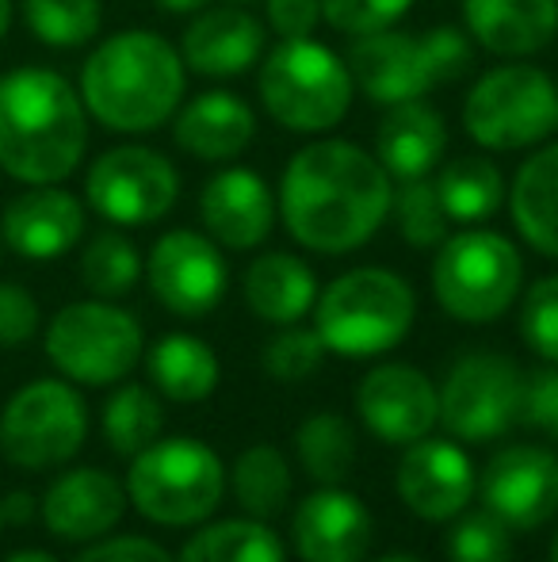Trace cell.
<instances>
[{
	"mask_svg": "<svg viewBox=\"0 0 558 562\" xmlns=\"http://www.w3.org/2000/svg\"><path fill=\"white\" fill-rule=\"evenodd\" d=\"M149 291L176 318H203L226 295L230 268L223 260L215 237H203L195 229H169L157 237L146 260Z\"/></svg>",
	"mask_w": 558,
	"mask_h": 562,
	"instance_id": "5bb4252c",
	"label": "cell"
},
{
	"mask_svg": "<svg viewBox=\"0 0 558 562\" xmlns=\"http://www.w3.org/2000/svg\"><path fill=\"white\" fill-rule=\"evenodd\" d=\"M234 482V497L246 509V517L257 520H276L287 513L291 502V463L276 445H253L238 456L230 471Z\"/></svg>",
	"mask_w": 558,
	"mask_h": 562,
	"instance_id": "4dcf8cb0",
	"label": "cell"
},
{
	"mask_svg": "<svg viewBox=\"0 0 558 562\" xmlns=\"http://www.w3.org/2000/svg\"><path fill=\"white\" fill-rule=\"evenodd\" d=\"M356 414L387 445H413L440 422V391L413 363H379L360 383Z\"/></svg>",
	"mask_w": 558,
	"mask_h": 562,
	"instance_id": "2e32d148",
	"label": "cell"
},
{
	"mask_svg": "<svg viewBox=\"0 0 558 562\" xmlns=\"http://www.w3.org/2000/svg\"><path fill=\"white\" fill-rule=\"evenodd\" d=\"M77 562H172V555L146 536H115V540L92 543Z\"/></svg>",
	"mask_w": 558,
	"mask_h": 562,
	"instance_id": "7bdbcfd3",
	"label": "cell"
},
{
	"mask_svg": "<svg viewBox=\"0 0 558 562\" xmlns=\"http://www.w3.org/2000/svg\"><path fill=\"white\" fill-rule=\"evenodd\" d=\"M478 490L501 525L539 528L558 513V456L547 448L509 445L490 456Z\"/></svg>",
	"mask_w": 558,
	"mask_h": 562,
	"instance_id": "9a60e30c",
	"label": "cell"
},
{
	"mask_svg": "<svg viewBox=\"0 0 558 562\" xmlns=\"http://www.w3.org/2000/svg\"><path fill=\"white\" fill-rule=\"evenodd\" d=\"M164 409L149 386L127 383L104 406V437L115 456H138L153 440H161Z\"/></svg>",
	"mask_w": 558,
	"mask_h": 562,
	"instance_id": "d6a6232c",
	"label": "cell"
},
{
	"mask_svg": "<svg viewBox=\"0 0 558 562\" xmlns=\"http://www.w3.org/2000/svg\"><path fill=\"white\" fill-rule=\"evenodd\" d=\"M390 218H395L402 241H410L413 249H436L447 237V223L452 218L444 215V203L436 195V184L432 180H402L390 195Z\"/></svg>",
	"mask_w": 558,
	"mask_h": 562,
	"instance_id": "d590c367",
	"label": "cell"
},
{
	"mask_svg": "<svg viewBox=\"0 0 558 562\" xmlns=\"http://www.w3.org/2000/svg\"><path fill=\"white\" fill-rule=\"evenodd\" d=\"M89 146V112L73 85L43 66L0 77V169L20 184H61Z\"/></svg>",
	"mask_w": 558,
	"mask_h": 562,
	"instance_id": "7a4b0ae2",
	"label": "cell"
},
{
	"mask_svg": "<svg viewBox=\"0 0 558 562\" xmlns=\"http://www.w3.org/2000/svg\"><path fill=\"white\" fill-rule=\"evenodd\" d=\"M261 104L283 131L321 134L333 131L352 108V74L326 43L280 38L261 66Z\"/></svg>",
	"mask_w": 558,
	"mask_h": 562,
	"instance_id": "52a82bcc",
	"label": "cell"
},
{
	"mask_svg": "<svg viewBox=\"0 0 558 562\" xmlns=\"http://www.w3.org/2000/svg\"><path fill=\"white\" fill-rule=\"evenodd\" d=\"M246 306L269 326H295L318 303V280L295 252H264L246 268L241 280Z\"/></svg>",
	"mask_w": 558,
	"mask_h": 562,
	"instance_id": "484cf974",
	"label": "cell"
},
{
	"mask_svg": "<svg viewBox=\"0 0 558 562\" xmlns=\"http://www.w3.org/2000/svg\"><path fill=\"white\" fill-rule=\"evenodd\" d=\"M149 383L172 402H203L215 394L223 368L207 340L192 334H164L146 356Z\"/></svg>",
	"mask_w": 558,
	"mask_h": 562,
	"instance_id": "83f0119b",
	"label": "cell"
},
{
	"mask_svg": "<svg viewBox=\"0 0 558 562\" xmlns=\"http://www.w3.org/2000/svg\"><path fill=\"white\" fill-rule=\"evenodd\" d=\"M269 27L280 38H306L321 20V0H269Z\"/></svg>",
	"mask_w": 558,
	"mask_h": 562,
	"instance_id": "ee69618b",
	"label": "cell"
},
{
	"mask_svg": "<svg viewBox=\"0 0 558 562\" xmlns=\"http://www.w3.org/2000/svg\"><path fill=\"white\" fill-rule=\"evenodd\" d=\"M180 562H287V551L269 520L234 517L200 528L184 543Z\"/></svg>",
	"mask_w": 558,
	"mask_h": 562,
	"instance_id": "f546056e",
	"label": "cell"
},
{
	"mask_svg": "<svg viewBox=\"0 0 558 562\" xmlns=\"http://www.w3.org/2000/svg\"><path fill=\"white\" fill-rule=\"evenodd\" d=\"M372 540V509L341 486L314 490L291 513V543L303 562H364Z\"/></svg>",
	"mask_w": 558,
	"mask_h": 562,
	"instance_id": "ac0fdd59",
	"label": "cell"
},
{
	"mask_svg": "<svg viewBox=\"0 0 558 562\" xmlns=\"http://www.w3.org/2000/svg\"><path fill=\"white\" fill-rule=\"evenodd\" d=\"M509 211L521 237L544 257H558V146L532 154L509 188Z\"/></svg>",
	"mask_w": 558,
	"mask_h": 562,
	"instance_id": "4316f807",
	"label": "cell"
},
{
	"mask_svg": "<svg viewBox=\"0 0 558 562\" xmlns=\"http://www.w3.org/2000/svg\"><path fill=\"white\" fill-rule=\"evenodd\" d=\"M89 207L115 226H149L172 211L180 172L149 146H115L100 154L84 180Z\"/></svg>",
	"mask_w": 558,
	"mask_h": 562,
	"instance_id": "4fadbf2b",
	"label": "cell"
},
{
	"mask_svg": "<svg viewBox=\"0 0 558 562\" xmlns=\"http://www.w3.org/2000/svg\"><path fill=\"white\" fill-rule=\"evenodd\" d=\"M230 4H249V0H230Z\"/></svg>",
	"mask_w": 558,
	"mask_h": 562,
	"instance_id": "816d5d0a",
	"label": "cell"
},
{
	"mask_svg": "<svg viewBox=\"0 0 558 562\" xmlns=\"http://www.w3.org/2000/svg\"><path fill=\"white\" fill-rule=\"evenodd\" d=\"M295 451L318 486H337L356 467V432L337 409H321L298 425Z\"/></svg>",
	"mask_w": 558,
	"mask_h": 562,
	"instance_id": "1f68e13d",
	"label": "cell"
},
{
	"mask_svg": "<svg viewBox=\"0 0 558 562\" xmlns=\"http://www.w3.org/2000/svg\"><path fill=\"white\" fill-rule=\"evenodd\" d=\"M390 172L379 157L341 138L298 149L283 169L280 215L298 245L341 257L375 237L390 215Z\"/></svg>",
	"mask_w": 558,
	"mask_h": 562,
	"instance_id": "6da1fadb",
	"label": "cell"
},
{
	"mask_svg": "<svg viewBox=\"0 0 558 562\" xmlns=\"http://www.w3.org/2000/svg\"><path fill=\"white\" fill-rule=\"evenodd\" d=\"M264 371L280 383H298V379H310L314 371L321 368L326 360V345H321L318 329H303L295 326H283L276 337L264 345Z\"/></svg>",
	"mask_w": 558,
	"mask_h": 562,
	"instance_id": "8d00e7d4",
	"label": "cell"
},
{
	"mask_svg": "<svg viewBox=\"0 0 558 562\" xmlns=\"http://www.w3.org/2000/svg\"><path fill=\"white\" fill-rule=\"evenodd\" d=\"M447 146L444 115L424 100L390 104L375 131V157L395 180H421L440 165Z\"/></svg>",
	"mask_w": 558,
	"mask_h": 562,
	"instance_id": "d4e9b609",
	"label": "cell"
},
{
	"mask_svg": "<svg viewBox=\"0 0 558 562\" xmlns=\"http://www.w3.org/2000/svg\"><path fill=\"white\" fill-rule=\"evenodd\" d=\"M89 437L84 398L61 379H35L0 414V448L15 467L46 471L81 451Z\"/></svg>",
	"mask_w": 558,
	"mask_h": 562,
	"instance_id": "8fae6325",
	"label": "cell"
},
{
	"mask_svg": "<svg viewBox=\"0 0 558 562\" xmlns=\"http://www.w3.org/2000/svg\"><path fill=\"white\" fill-rule=\"evenodd\" d=\"M31 35L54 50H77L100 35V0H23Z\"/></svg>",
	"mask_w": 558,
	"mask_h": 562,
	"instance_id": "836d02e7",
	"label": "cell"
},
{
	"mask_svg": "<svg viewBox=\"0 0 558 562\" xmlns=\"http://www.w3.org/2000/svg\"><path fill=\"white\" fill-rule=\"evenodd\" d=\"M379 562H424V559H413V555H387V559H379Z\"/></svg>",
	"mask_w": 558,
	"mask_h": 562,
	"instance_id": "681fc988",
	"label": "cell"
},
{
	"mask_svg": "<svg viewBox=\"0 0 558 562\" xmlns=\"http://www.w3.org/2000/svg\"><path fill=\"white\" fill-rule=\"evenodd\" d=\"M226 494V467L203 440L169 437L130 456L127 497L153 525L187 528L207 520Z\"/></svg>",
	"mask_w": 558,
	"mask_h": 562,
	"instance_id": "8992f818",
	"label": "cell"
},
{
	"mask_svg": "<svg viewBox=\"0 0 558 562\" xmlns=\"http://www.w3.org/2000/svg\"><path fill=\"white\" fill-rule=\"evenodd\" d=\"M257 134V115L241 97L223 89L200 92L184 112L176 115L172 138L184 154L200 157V161H234L249 149Z\"/></svg>",
	"mask_w": 558,
	"mask_h": 562,
	"instance_id": "cb8c5ba5",
	"label": "cell"
},
{
	"mask_svg": "<svg viewBox=\"0 0 558 562\" xmlns=\"http://www.w3.org/2000/svg\"><path fill=\"white\" fill-rule=\"evenodd\" d=\"M4 562H58V559L46 555V551H15V555L4 559Z\"/></svg>",
	"mask_w": 558,
	"mask_h": 562,
	"instance_id": "7dc6e473",
	"label": "cell"
},
{
	"mask_svg": "<svg viewBox=\"0 0 558 562\" xmlns=\"http://www.w3.org/2000/svg\"><path fill=\"white\" fill-rule=\"evenodd\" d=\"M184 58L157 31H119L81 69L84 112L115 134H149L169 123L184 97Z\"/></svg>",
	"mask_w": 558,
	"mask_h": 562,
	"instance_id": "3957f363",
	"label": "cell"
},
{
	"mask_svg": "<svg viewBox=\"0 0 558 562\" xmlns=\"http://www.w3.org/2000/svg\"><path fill=\"white\" fill-rule=\"evenodd\" d=\"M447 559L452 562H513L509 525H501L490 509L459 517L455 532L447 536Z\"/></svg>",
	"mask_w": 558,
	"mask_h": 562,
	"instance_id": "74e56055",
	"label": "cell"
},
{
	"mask_svg": "<svg viewBox=\"0 0 558 562\" xmlns=\"http://www.w3.org/2000/svg\"><path fill=\"white\" fill-rule=\"evenodd\" d=\"M8 27H12V0H0V38L8 35Z\"/></svg>",
	"mask_w": 558,
	"mask_h": 562,
	"instance_id": "c3c4849f",
	"label": "cell"
},
{
	"mask_svg": "<svg viewBox=\"0 0 558 562\" xmlns=\"http://www.w3.org/2000/svg\"><path fill=\"white\" fill-rule=\"evenodd\" d=\"M38 334V303L20 283H0V348L27 345Z\"/></svg>",
	"mask_w": 558,
	"mask_h": 562,
	"instance_id": "b9f144b4",
	"label": "cell"
},
{
	"mask_svg": "<svg viewBox=\"0 0 558 562\" xmlns=\"http://www.w3.org/2000/svg\"><path fill=\"white\" fill-rule=\"evenodd\" d=\"M264 54V27L246 8L226 4L207 8L195 15V23L184 31L180 58L200 77H241L261 61Z\"/></svg>",
	"mask_w": 558,
	"mask_h": 562,
	"instance_id": "7402d4cb",
	"label": "cell"
},
{
	"mask_svg": "<svg viewBox=\"0 0 558 562\" xmlns=\"http://www.w3.org/2000/svg\"><path fill=\"white\" fill-rule=\"evenodd\" d=\"M0 517L12 520V525H27V520L35 517V497L15 490V494H8L4 502H0Z\"/></svg>",
	"mask_w": 558,
	"mask_h": 562,
	"instance_id": "f6af8a7d",
	"label": "cell"
},
{
	"mask_svg": "<svg viewBox=\"0 0 558 562\" xmlns=\"http://www.w3.org/2000/svg\"><path fill=\"white\" fill-rule=\"evenodd\" d=\"M463 23L490 54L528 58L555 43L558 0H463Z\"/></svg>",
	"mask_w": 558,
	"mask_h": 562,
	"instance_id": "603a6c76",
	"label": "cell"
},
{
	"mask_svg": "<svg viewBox=\"0 0 558 562\" xmlns=\"http://www.w3.org/2000/svg\"><path fill=\"white\" fill-rule=\"evenodd\" d=\"M463 126L482 149H528L558 131V85L539 66L482 74L463 104Z\"/></svg>",
	"mask_w": 558,
	"mask_h": 562,
	"instance_id": "30bf717a",
	"label": "cell"
},
{
	"mask_svg": "<svg viewBox=\"0 0 558 562\" xmlns=\"http://www.w3.org/2000/svg\"><path fill=\"white\" fill-rule=\"evenodd\" d=\"M153 4L169 15H192V12H203L210 0H153Z\"/></svg>",
	"mask_w": 558,
	"mask_h": 562,
	"instance_id": "bcb514c9",
	"label": "cell"
},
{
	"mask_svg": "<svg viewBox=\"0 0 558 562\" xmlns=\"http://www.w3.org/2000/svg\"><path fill=\"white\" fill-rule=\"evenodd\" d=\"M475 61L467 27L440 23L421 35L410 31H375L360 35L349 50L352 85L364 92L372 104H406V100H424L432 89L463 77Z\"/></svg>",
	"mask_w": 558,
	"mask_h": 562,
	"instance_id": "277c9868",
	"label": "cell"
},
{
	"mask_svg": "<svg viewBox=\"0 0 558 562\" xmlns=\"http://www.w3.org/2000/svg\"><path fill=\"white\" fill-rule=\"evenodd\" d=\"M418 318V295L390 268H352L314 303V329L326 352L372 360L398 348Z\"/></svg>",
	"mask_w": 558,
	"mask_h": 562,
	"instance_id": "5b68a950",
	"label": "cell"
},
{
	"mask_svg": "<svg viewBox=\"0 0 558 562\" xmlns=\"http://www.w3.org/2000/svg\"><path fill=\"white\" fill-rule=\"evenodd\" d=\"M521 337L539 360L558 363V276H544L521 303Z\"/></svg>",
	"mask_w": 558,
	"mask_h": 562,
	"instance_id": "f35d334b",
	"label": "cell"
},
{
	"mask_svg": "<svg viewBox=\"0 0 558 562\" xmlns=\"http://www.w3.org/2000/svg\"><path fill=\"white\" fill-rule=\"evenodd\" d=\"M200 215L207 234L226 249H257L276 226V195L269 180L253 169H223L207 180L200 195Z\"/></svg>",
	"mask_w": 558,
	"mask_h": 562,
	"instance_id": "44dd1931",
	"label": "cell"
},
{
	"mask_svg": "<svg viewBox=\"0 0 558 562\" xmlns=\"http://www.w3.org/2000/svg\"><path fill=\"white\" fill-rule=\"evenodd\" d=\"M84 234V207L73 192L58 184H31L4 203L0 237L12 252L27 260L66 257Z\"/></svg>",
	"mask_w": 558,
	"mask_h": 562,
	"instance_id": "d6986e66",
	"label": "cell"
},
{
	"mask_svg": "<svg viewBox=\"0 0 558 562\" xmlns=\"http://www.w3.org/2000/svg\"><path fill=\"white\" fill-rule=\"evenodd\" d=\"M413 0H321V20L341 35H375L410 12Z\"/></svg>",
	"mask_w": 558,
	"mask_h": 562,
	"instance_id": "ab89813d",
	"label": "cell"
},
{
	"mask_svg": "<svg viewBox=\"0 0 558 562\" xmlns=\"http://www.w3.org/2000/svg\"><path fill=\"white\" fill-rule=\"evenodd\" d=\"M524 283L521 249L493 229H463L436 245L432 295L447 318L486 326L516 303Z\"/></svg>",
	"mask_w": 558,
	"mask_h": 562,
	"instance_id": "ba28073f",
	"label": "cell"
},
{
	"mask_svg": "<svg viewBox=\"0 0 558 562\" xmlns=\"http://www.w3.org/2000/svg\"><path fill=\"white\" fill-rule=\"evenodd\" d=\"M141 280V257L135 241L115 229H104L81 252V283L96 299H123Z\"/></svg>",
	"mask_w": 558,
	"mask_h": 562,
	"instance_id": "e575fe53",
	"label": "cell"
},
{
	"mask_svg": "<svg viewBox=\"0 0 558 562\" xmlns=\"http://www.w3.org/2000/svg\"><path fill=\"white\" fill-rule=\"evenodd\" d=\"M547 562H558V536L551 540V551H547Z\"/></svg>",
	"mask_w": 558,
	"mask_h": 562,
	"instance_id": "f907efd6",
	"label": "cell"
},
{
	"mask_svg": "<svg viewBox=\"0 0 558 562\" xmlns=\"http://www.w3.org/2000/svg\"><path fill=\"white\" fill-rule=\"evenodd\" d=\"M432 184L444 203V215L463 226L493 218L505 200V177L490 157H455L440 169Z\"/></svg>",
	"mask_w": 558,
	"mask_h": 562,
	"instance_id": "f1b7e54d",
	"label": "cell"
},
{
	"mask_svg": "<svg viewBox=\"0 0 558 562\" xmlns=\"http://www.w3.org/2000/svg\"><path fill=\"white\" fill-rule=\"evenodd\" d=\"M46 356L73 383L112 386L141 360V326L107 299L69 303L46 326Z\"/></svg>",
	"mask_w": 558,
	"mask_h": 562,
	"instance_id": "9c48e42d",
	"label": "cell"
},
{
	"mask_svg": "<svg viewBox=\"0 0 558 562\" xmlns=\"http://www.w3.org/2000/svg\"><path fill=\"white\" fill-rule=\"evenodd\" d=\"M0 525H4V517H0Z\"/></svg>",
	"mask_w": 558,
	"mask_h": 562,
	"instance_id": "f5cc1de1",
	"label": "cell"
},
{
	"mask_svg": "<svg viewBox=\"0 0 558 562\" xmlns=\"http://www.w3.org/2000/svg\"><path fill=\"white\" fill-rule=\"evenodd\" d=\"M38 509L58 540H100L127 513V490L119 486L115 474L100 471V467H77L50 482Z\"/></svg>",
	"mask_w": 558,
	"mask_h": 562,
	"instance_id": "ffe728a7",
	"label": "cell"
},
{
	"mask_svg": "<svg viewBox=\"0 0 558 562\" xmlns=\"http://www.w3.org/2000/svg\"><path fill=\"white\" fill-rule=\"evenodd\" d=\"M524 375L501 352H467L440 386V422L459 440H498L521 422Z\"/></svg>",
	"mask_w": 558,
	"mask_h": 562,
	"instance_id": "7c38bea8",
	"label": "cell"
},
{
	"mask_svg": "<svg viewBox=\"0 0 558 562\" xmlns=\"http://www.w3.org/2000/svg\"><path fill=\"white\" fill-rule=\"evenodd\" d=\"M395 486L413 517L440 525V520H452L467 509L478 474L470 456L455 440L421 437L406 445L402 459H398Z\"/></svg>",
	"mask_w": 558,
	"mask_h": 562,
	"instance_id": "e0dca14e",
	"label": "cell"
},
{
	"mask_svg": "<svg viewBox=\"0 0 558 562\" xmlns=\"http://www.w3.org/2000/svg\"><path fill=\"white\" fill-rule=\"evenodd\" d=\"M521 422L558 440V368H539L524 379Z\"/></svg>",
	"mask_w": 558,
	"mask_h": 562,
	"instance_id": "60d3db41",
	"label": "cell"
}]
</instances>
